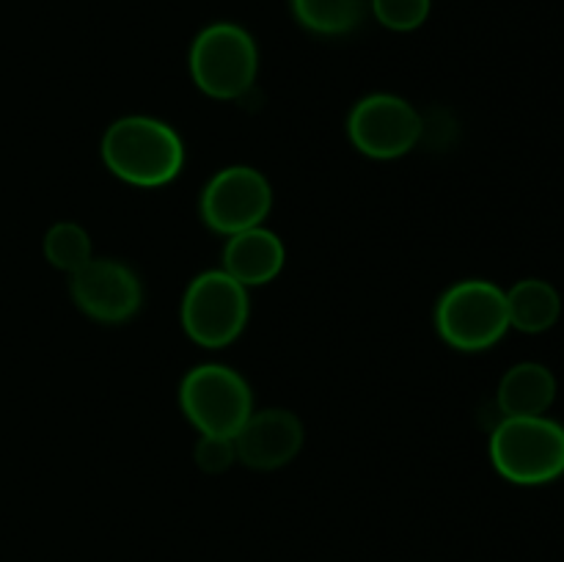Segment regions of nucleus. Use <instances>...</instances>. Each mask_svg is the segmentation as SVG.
<instances>
[{
  "label": "nucleus",
  "instance_id": "16",
  "mask_svg": "<svg viewBox=\"0 0 564 562\" xmlns=\"http://www.w3.org/2000/svg\"><path fill=\"white\" fill-rule=\"evenodd\" d=\"M433 0H369V11L383 28L397 33L416 31L427 22Z\"/></svg>",
  "mask_w": 564,
  "mask_h": 562
},
{
  "label": "nucleus",
  "instance_id": "5",
  "mask_svg": "<svg viewBox=\"0 0 564 562\" xmlns=\"http://www.w3.org/2000/svg\"><path fill=\"white\" fill-rule=\"evenodd\" d=\"M251 301L248 287L226 270H204L182 295V328L207 350L229 347L246 331Z\"/></svg>",
  "mask_w": 564,
  "mask_h": 562
},
{
  "label": "nucleus",
  "instance_id": "7",
  "mask_svg": "<svg viewBox=\"0 0 564 562\" xmlns=\"http://www.w3.org/2000/svg\"><path fill=\"white\" fill-rule=\"evenodd\" d=\"M347 136L367 158L394 160L422 141L424 119L397 94H369L347 116Z\"/></svg>",
  "mask_w": 564,
  "mask_h": 562
},
{
  "label": "nucleus",
  "instance_id": "6",
  "mask_svg": "<svg viewBox=\"0 0 564 562\" xmlns=\"http://www.w3.org/2000/svg\"><path fill=\"white\" fill-rule=\"evenodd\" d=\"M180 406L202 435H231L253 413L248 380L224 364H202L182 378Z\"/></svg>",
  "mask_w": 564,
  "mask_h": 562
},
{
  "label": "nucleus",
  "instance_id": "1",
  "mask_svg": "<svg viewBox=\"0 0 564 562\" xmlns=\"http://www.w3.org/2000/svg\"><path fill=\"white\" fill-rule=\"evenodd\" d=\"M102 160L113 176L135 187H163L185 165L180 132L154 116H121L105 130Z\"/></svg>",
  "mask_w": 564,
  "mask_h": 562
},
{
  "label": "nucleus",
  "instance_id": "15",
  "mask_svg": "<svg viewBox=\"0 0 564 562\" xmlns=\"http://www.w3.org/2000/svg\"><path fill=\"white\" fill-rule=\"evenodd\" d=\"M44 259L53 264L55 270L64 273H75L80 270L88 259H94V246L88 231L75 220H58L44 235Z\"/></svg>",
  "mask_w": 564,
  "mask_h": 562
},
{
  "label": "nucleus",
  "instance_id": "4",
  "mask_svg": "<svg viewBox=\"0 0 564 562\" xmlns=\"http://www.w3.org/2000/svg\"><path fill=\"white\" fill-rule=\"evenodd\" d=\"M435 328L455 350H488L510 331L507 292L485 279L457 281L435 306Z\"/></svg>",
  "mask_w": 564,
  "mask_h": 562
},
{
  "label": "nucleus",
  "instance_id": "2",
  "mask_svg": "<svg viewBox=\"0 0 564 562\" xmlns=\"http://www.w3.org/2000/svg\"><path fill=\"white\" fill-rule=\"evenodd\" d=\"M490 461L507 483H554L564 474V428L549 417H501L490 435Z\"/></svg>",
  "mask_w": 564,
  "mask_h": 562
},
{
  "label": "nucleus",
  "instance_id": "10",
  "mask_svg": "<svg viewBox=\"0 0 564 562\" xmlns=\"http://www.w3.org/2000/svg\"><path fill=\"white\" fill-rule=\"evenodd\" d=\"M306 430L297 413L286 408H262L246 419L235 435L237 461L257 472H275L297 457Z\"/></svg>",
  "mask_w": 564,
  "mask_h": 562
},
{
  "label": "nucleus",
  "instance_id": "14",
  "mask_svg": "<svg viewBox=\"0 0 564 562\" xmlns=\"http://www.w3.org/2000/svg\"><path fill=\"white\" fill-rule=\"evenodd\" d=\"M297 25L317 36H345L369 14V0H290Z\"/></svg>",
  "mask_w": 564,
  "mask_h": 562
},
{
  "label": "nucleus",
  "instance_id": "3",
  "mask_svg": "<svg viewBox=\"0 0 564 562\" xmlns=\"http://www.w3.org/2000/svg\"><path fill=\"white\" fill-rule=\"evenodd\" d=\"M191 77L207 97L242 99L259 75V47L237 22H213L191 44Z\"/></svg>",
  "mask_w": 564,
  "mask_h": 562
},
{
  "label": "nucleus",
  "instance_id": "17",
  "mask_svg": "<svg viewBox=\"0 0 564 562\" xmlns=\"http://www.w3.org/2000/svg\"><path fill=\"white\" fill-rule=\"evenodd\" d=\"M193 461L202 472L224 474L237 461V446L231 435H202L193 450Z\"/></svg>",
  "mask_w": 564,
  "mask_h": 562
},
{
  "label": "nucleus",
  "instance_id": "13",
  "mask_svg": "<svg viewBox=\"0 0 564 562\" xmlns=\"http://www.w3.org/2000/svg\"><path fill=\"white\" fill-rule=\"evenodd\" d=\"M562 314V298L545 279H521L507 290V317L510 328L523 334H543L556 325Z\"/></svg>",
  "mask_w": 564,
  "mask_h": 562
},
{
  "label": "nucleus",
  "instance_id": "11",
  "mask_svg": "<svg viewBox=\"0 0 564 562\" xmlns=\"http://www.w3.org/2000/svg\"><path fill=\"white\" fill-rule=\"evenodd\" d=\"M286 248L275 231L264 226L237 231L224 248V270L242 287L270 284L284 270Z\"/></svg>",
  "mask_w": 564,
  "mask_h": 562
},
{
  "label": "nucleus",
  "instance_id": "9",
  "mask_svg": "<svg viewBox=\"0 0 564 562\" xmlns=\"http://www.w3.org/2000/svg\"><path fill=\"white\" fill-rule=\"evenodd\" d=\"M72 301L83 314L105 325L127 323L143 303V284L130 264L119 259H88L69 275Z\"/></svg>",
  "mask_w": 564,
  "mask_h": 562
},
{
  "label": "nucleus",
  "instance_id": "8",
  "mask_svg": "<svg viewBox=\"0 0 564 562\" xmlns=\"http://www.w3.org/2000/svg\"><path fill=\"white\" fill-rule=\"evenodd\" d=\"M273 209V187L268 176L251 165L220 169L202 191V218L218 235L262 226Z\"/></svg>",
  "mask_w": 564,
  "mask_h": 562
},
{
  "label": "nucleus",
  "instance_id": "12",
  "mask_svg": "<svg viewBox=\"0 0 564 562\" xmlns=\"http://www.w3.org/2000/svg\"><path fill=\"white\" fill-rule=\"evenodd\" d=\"M554 400V372L538 361H521L507 369L496 391L501 417H545Z\"/></svg>",
  "mask_w": 564,
  "mask_h": 562
}]
</instances>
